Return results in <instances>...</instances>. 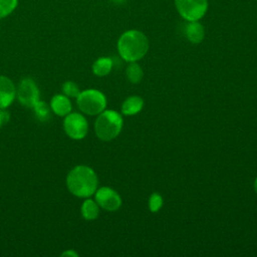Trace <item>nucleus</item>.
<instances>
[{
	"mask_svg": "<svg viewBox=\"0 0 257 257\" xmlns=\"http://www.w3.org/2000/svg\"><path fill=\"white\" fill-rule=\"evenodd\" d=\"M97 176L88 166L78 165L72 168L66 177V187L75 197L88 198L97 189Z\"/></svg>",
	"mask_w": 257,
	"mask_h": 257,
	"instance_id": "obj_1",
	"label": "nucleus"
},
{
	"mask_svg": "<svg viewBox=\"0 0 257 257\" xmlns=\"http://www.w3.org/2000/svg\"><path fill=\"white\" fill-rule=\"evenodd\" d=\"M119 55L127 62L143 58L149 50L147 36L139 30H128L121 34L117 41Z\"/></svg>",
	"mask_w": 257,
	"mask_h": 257,
	"instance_id": "obj_2",
	"label": "nucleus"
},
{
	"mask_svg": "<svg viewBox=\"0 0 257 257\" xmlns=\"http://www.w3.org/2000/svg\"><path fill=\"white\" fill-rule=\"evenodd\" d=\"M121 127L122 117L118 112L112 109L101 111L94 122L96 137L104 142L115 139L119 135Z\"/></svg>",
	"mask_w": 257,
	"mask_h": 257,
	"instance_id": "obj_3",
	"label": "nucleus"
},
{
	"mask_svg": "<svg viewBox=\"0 0 257 257\" xmlns=\"http://www.w3.org/2000/svg\"><path fill=\"white\" fill-rule=\"evenodd\" d=\"M78 108L88 115H96L104 110L106 98L104 94L96 89H85L80 91L76 97Z\"/></svg>",
	"mask_w": 257,
	"mask_h": 257,
	"instance_id": "obj_4",
	"label": "nucleus"
},
{
	"mask_svg": "<svg viewBox=\"0 0 257 257\" xmlns=\"http://www.w3.org/2000/svg\"><path fill=\"white\" fill-rule=\"evenodd\" d=\"M175 4L180 15L187 21L201 19L208 7L207 0H175Z\"/></svg>",
	"mask_w": 257,
	"mask_h": 257,
	"instance_id": "obj_5",
	"label": "nucleus"
},
{
	"mask_svg": "<svg viewBox=\"0 0 257 257\" xmlns=\"http://www.w3.org/2000/svg\"><path fill=\"white\" fill-rule=\"evenodd\" d=\"M63 128L70 139L82 140L87 135L88 123L81 113L70 112L64 116Z\"/></svg>",
	"mask_w": 257,
	"mask_h": 257,
	"instance_id": "obj_6",
	"label": "nucleus"
},
{
	"mask_svg": "<svg viewBox=\"0 0 257 257\" xmlns=\"http://www.w3.org/2000/svg\"><path fill=\"white\" fill-rule=\"evenodd\" d=\"M16 96L22 105L33 107L39 100V89L34 80L31 78H23L16 89Z\"/></svg>",
	"mask_w": 257,
	"mask_h": 257,
	"instance_id": "obj_7",
	"label": "nucleus"
},
{
	"mask_svg": "<svg viewBox=\"0 0 257 257\" xmlns=\"http://www.w3.org/2000/svg\"><path fill=\"white\" fill-rule=\"evenodd\" d=\"M95 202L100 208L109 212L116 211L121 206L120 196L108 187H101L95 191Z\"/></svg>",
	"mask_w": 257,
	"mask_h": 257,
	"instance_id": "obj_8",
	"label": "nucleus"
},
{
	"mask_svg": "<svg viewBox=\"0 0 257 257\" xmlns=\"http://www.w3.org/2000/svg\"><path fill=\"white\" fill-rule=\"evenodd\" d=\"M16 87L7 76L0 75V109H5L14 101Z\"/></svg>",
	"mask_w": 257,
	"mask_h": 257,
	"instance_id": "obj_9",
	"label": "nucleus"
},
{
	"mask_svg": "<svg viewBox=\"0 0 257 257\" xmlns=\"http://www.w3.org/2000/svg\"><path fill=\"white\" fill-rule=\"evenodd\" d=\"M50 109L58 116H65L72 110V104L65 94H55L50 100Z\"/></svg>",
	"mask_w": 257,
	"mask_h": 257,
	"instance_id": "obj_10",
	"label": "nucleus"
},
{
	"mask_svg": "<svg viewBox=\"0 0 257 257\" xmlns=\"http://www.w3.org/2000/svg\"><path fill=\"white\" fill-rule=\"evenodd\" d=\"M184 34L192 43H200L204 38L205 32L198 21H188L184 27Z\"/></svg>",
	"mask_w": 257,
	"mask_h": 257,
	"instance_id": "obj_11",
	"label": "nucleus"
},
{
	"mask_svg": "<svg viewBox=\"0 0 257 257\" xmlns=\"http://www.w3.org/2000/svg\"><path fill=\"white\" fill-rule=\"evenodd\" d=\"M144 105V100L138 96L133 95L127 97L121 104V112L124 115H134L142 110Z\"/></svg>",
	"mask_w": 257,
	"mask_h": 257,
	"instance_id": "obj_12",
	"label": "nucleus"
},
{
	"mask_svg": "<svg viewBox=\"0 0 257 257\" xmlns=\"http://www.w3.org/2000/svg\"><path fill=\"white\" fill-rule=\"evenodd\" d=\"M81 216L83 219L87 221L95 220L99 214V206L97 203L91 199H86L83 201L81 208H80Z\"/></svg>",
	"mask_w": 257,
	"mask_h": 257,
	"instance_id": "obj_13",
	"label": "nucleus"
},
{
	"mask_svg": "<svg viewBox=\"0 0 257 257\" xmlns=\"http://www.w3.org/2000/svg\"><path fill=\"white\" fill-rule=\"evenodd\" d=\"M112 68V60L108 57H100L92 64V72L97 76L107 75Z\"/></svg>",
	"mask_w": 257,
	"mask_h": 257,
	"instance_id": "obj_14",
	"label": "nucleus"
},
{
	"mask_svg": "<svg viewBox=\"0 0 257 257\" xmlns=\"http://www.w3.org/2000/svg\"><path fill=\"white\" fill-rule=\"evenodd\" d=\"M125 73L132 83H138L143 78V69L136 61L130 62V64L126 66Z\"/></svg>",
	"mask_w": 257,
	"mask_h": 257,
	"instance_id": "obj_15",
	"label": "nucleus"
},
{
	"mask_svg": "<svg viewBox=\"0 0 257 257\" xmlns=\"http://www.w3.org/2000/svg\"><path fill=\"white\" fill-rule=\"evenodd\" d=\"M32 108L34 109V112H35V114H36V116L39 120L45 121L49 118V116H50V106H48V104L45 101L38 100Z\"/></svg>",
	"mask_w": 257,
	"mask_h": 257,
	"instance_id": "obj_16",
	"label": "nucleus"
},
{
	"mask_svg": "<svg viewBox=\"0 0 257 257\" xmlns=\"http://www.w3.org/2000/svg\"><path fill=\"white\" fill-rule=\"evenodd\" d=\"M18 0H0V18L11 14L17 7Z\"/></svg>",
	"mask_w": 257,
	"mask_h": 257,
	"instance_id": "obj_17",
	"label": "nucleus"
},
{
	"mask_svg": "<svg viewBox=\"0 0 257 257\" xmlns=\"http://www.w3.org/2000/svg\"><path fill=\"white\" fill-rule=\"evenodd\" d=\"M62 92L68 97H77L80 90L74 81L67 80L62 84Z\"/></svg>",
	"mask_w": 257,
	"mask_h": 257,
	"instance_id": "obj_18",
	"label": "nucleus"
},
{
	"mask_svg": "<svg viewBox=\"0 0 257 257\" xmlns=\"http://www.w3.org/2000/svg\"><path fill=\"white\" fill-rule=\"evenodd\" d=\"M162 206H163L162 196L158 193H153L149 200V208H150L151 212H153V213L158 212Z\"/></svg>",
	"mask_w": 257,
	"mask_h": 257,
	"instance_id": "obj_19",
	"label": "nucleus"
},
{
	"mask_svg": "<svg viewBox=\"0 0 257 257\" xmlns=\"http://www.w3.org/2000/svg\"><path fill=\"white\" fill-rule=\"evenodd\" d=\"M10 114L5 109H0V128L2 125H4L6 122L9 121Z\"/></svg>",
	"mask_w": 257,
	"mask_h": 257,
	"instance_id": "obj_20",
	"label": "nucleus"
},
{
	"mask_svg": "<svg viewBox=\"0 0 257 257\" xmlns=\"http://www.w3.org/2000/svg\"><path fill=\"white\" fill-rule=\"evenodd\" d=\"M61 256H70V257H77L78 254L72 250V249H69V250H65L64 252L61 253Z\"/></svg>",
	"mask_w": 257,
	"mask_h": 257,
	"instance_id": "obj_21",
	"label": "nucleus"
},
{
	"mask_svg": "<svg viewBox=\"0 0 257 257\" xmlns=\"http://www.w3.org/2000/svg\"><path fill=\"white\" fill-rule=\"evenodd\" d=\"M254 190H255V192H256V194H257V178H256V180H255V182H254Z\"/></svg>",
	"mask_w": 257,
	"mask_h": 257,
	"instance_id": "obj_22",
	"label": "nucleus"
}]
</instances>
